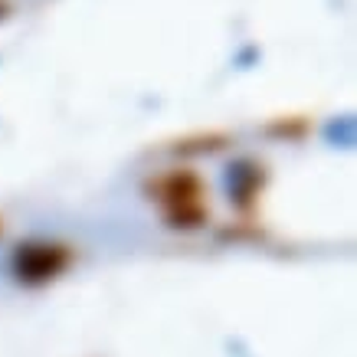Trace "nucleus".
I'll use <instances>...</instances> for the list:
<instances>
[{"label": "nucleus", "mask_w": 357, "mask_h": 357, "mask_svg": "<svg viewBox=\"0 0 357 357\" xmlns=\"http://www.w3.org/2000/svg\"><path fill=\"white\" fill-rule=\"evenodd\" d=\"M325 138L331 144H341V148H351L354 144V119L351 115H341V119H331L325 125Z\"/></svg>", "instance_id": "3"}, {"label": "nucleus", "mask_w": 357, "mask_h": 357, "mask_svg": "<svg viewBox=\"0 0 357 357\" xmlns=\"http://www.w3.org/2000/svg\"><path fill=\"white\" fill-rule=\"evenodd\" d=\"M59 266H63V256L50 246H20L17 259H13V269L20 279H46Z\"/></svg>", "instance_id": "1"}, {"label": "nucleus", "mask_w": 357, "mask_h": 357, "mask_svg": "<svg viewBox=\"0 0 357 357\" xmlns=\"http://www.w3.org/2000/svg\"><path fill=\"white\" fill-rule=\"evenodd\" d=\"M223 181H227V194H229V200L236 197V200H246V181L249 184H256V171H246L243 164H229L227 167V174H223Z\"/></svg>", "instance_id": "2"}]
</instances>
